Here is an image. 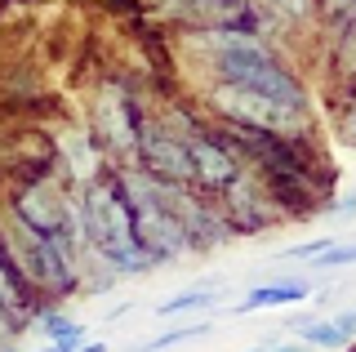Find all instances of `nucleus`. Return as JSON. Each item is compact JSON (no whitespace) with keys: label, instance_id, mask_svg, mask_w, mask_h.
<instances>
[{"label":"nucleus","instance_id":"20e7f679","mask_svg":"<svg viewBox=\"0 0 356 352\" xmlns=\"http://www.w3.org/2000/svg\"><path fill=\"white\" fill-rule=\"evenodd\" d=\"M138 157H143V170L161 183H187L192 188V157H187V138L170 134V129H156V125H143L138 129Z\"/></svg>","mask_w":356,"mask_h":352},{"label":"nucleus","instance_id":"ddd939ff","mask_svg":"<svg viewBox=\"0 0 356 352\" xmlns=\"http://www.w3.org/2000/svg\"><path fill=\"white\" fill-rule=\"evenodd\" d=\"M205 335V326H183V330H165L161 339H152L147 348H138V352H161V348H174V344H187V339H200Z\"/></svg>","mask_w":356,"mask_h":352},{"label":"nucleus","instance_id":"f257e3e1","mask_svg":"<svg viewBox=\"0 0 356 352\" xmlns=\"http://www.w3.org/2000/svg\"><path fill=\"white\" fill-rule=\"evenodd\" d=\"M85 232L89 246H94L98 263L111 272V277H129L147 263V250L138 241V227H134V205L120 183H94L85 192Z\"/></svg>","mask_w":356,"mask_h":352},{"label":"nucleus","instance_id":"4468645a","mask_svg":"<svg viewBox=\"0 0 356 352\" xmlns=\"http://www.w3.org/2000/svg\"><path fill=\"white\" fill-rule=\"evenodd\" d=\"M40 330L58 344V339H85V326H76V321H67V317H44Z\"/></svg>","mask_w":356,"mask_h":352},{"label":"nucleus","instance_id":"2eb2a0df","mask_svg":"<svg viewBox=\"0 0 356 352\" xmlns=\"http://www.w3.org/2000/svg\"><path fill=\"white\" fill-rule=\"evenodd\" d=\"M312 263H316V268H352L356 263V241L352 246H330L325 255H316Z\"/></svg>","mask_w":356,"mask_h":352},{"label":"nucleus","instance_id":"6ab92c4d","mask_svg":"<svg viewBox=\"0 0 356 352\" xmlns=\"http://www.w3.org/2000/svg\"><path fill=\"white\" fill-rule=\"evenodd\" d=\"M334 321H339V330H343V335H356V307H348V312H339V317H334Z\"/></svg>","mask_w":356,"mask_h":352},{"label":"nucleus","instance_id":"dca6fc26","mask_svg":"<svg viewBox=\"0 0 356 352\" xmlns=\"http://www.w3.org/2000/svg\"><path fill=\"white\" fill-rule=\"evenodd\" d=\"M339 63H343V76L356 81V23H348V36L339 40Z\"/></svg>","mask_w":356,"mask_h":352},{"label":"nucleus","instance_id":"f03ea898","mask_svg":"<svg viewBox=\"0 0 356 352\" xmlns=\"http://www.w3.org/2000/svg\"><path fill=\"white\" fill-rule=\"evenodd\" d=\"M129 196V205H134V227H138V241H143V250L156 259H174V255H183L187 250V227H183V218H178L170 210V201L161 196V188L152 183V174L143 179V174H134L129 183H120Z\"/></svg>","mask_w":356,"mask_h":352},{"label":"nucleus","instance_id":"a211bd4d","mask_svg":"<svg viewBox=\"0 0 356 352\" xmlns=\"http://www.w3.org/2000/svg\"><path fill=\"white\" fill-rule=\"evenodd\" d=\"M330 246H334V241H330V237H321V241H307V246H294V250H289L285 259H307V263H312L316 255H325Z\"/></svg>","mask_w":356,"mask_h":352},{"label":"nucleus","instance_id":"423d86ee","mask_svg":"<svg viewBox=\"0 0 356 352\" xmlns=\"http://www.w3.org/2000/svg\"><path fill=\"white\" fill-rule=\"evenodd\" d=\"M67 196L54 188V183H31L27 192L18 196V218L36 232H63L67 227Z\"/></svg>","mask_w":356,"mask_h":352},{"label":"nucleus","instance_id":"5701e85b","mask_svg":"<svg viewBox=\"0 0 356 352\" xmlns=\"http://www.w3.org/2000/svg\"><path fill=\"white\" fill-rule=\"evenodd\" d=\"M250 352H267V348H250Z\"/></svg>","mask_w":356,"mask_h":352},{"label":"nucleus","instance_id":"0eeeda50","mask_svg":"<svg viewBox=\"0 0 356 352\" xmlns=\"http://www.w3.org/2000/svg\"><path fill=\"white\" fill-rule=\"evenodd\" d=\"M98 129L111 152H138V116L129 112L120 90H103L98 98Z\"/></svg>","mask_w":356,"mask_h":352},{"label":"nucleus","instance_id":"f3484780","mask_svg":"<svg viewBox=\"0 0 356 352\" xmlns=\"http://www.w3.org/2000/svg\"><path fill=\"white\" fill-rule=\"evenodd\" d=\"M321 9H325V18H334V23H356V0H321Z\"/></svg>","mask_w":356,"mask_h":352},{"label":"nucleus","instance_id":"9d476101","mask_svg":"<svg viewBox=\"0 0 356 352\" xmlns=\"http://www.w3.org/2000/svg\"><path fill=\"white\" fill-rule=\"evenodd\" d=\"M218 299V290L214 285H200V290H187V294H174V299H165L156 312L161 317H174V312H192V307H205V303H214Z\"/></svg>","mask_w":356,"mask_h":352},{"label":"nucleus","instance_id":"6e6552de","mask_svg":"<svg viewBox=\"0 0 356 352\" xmlns=\"http://www.w3.org/2000/svg\"><path fill=\"white\" fill-rule=\"evenodd\" d=\"M307 281H272L263 290H250L236 303V312H263V307H285V303H303L307 299Z\"/></svg>","mask_w":356,"mask_h":352},{"label":"nucleus","instance_id":"39448f33","mask_svg":"<svg viewBox=\"0 0 356 352\" xmlns=\"http://www.w3.org/2000/svg\"><path fill=\"white\" fill-rule=\"evenodd\" d=\"M187 157H192V179L196 188H209V192H227L232 183L241 179L236 174V161L227 157V147L214 138H187Z\"/></svg>","mask_w":356,"mask_h":352},{"label":"nucleus","instance_id":"7ed1b4c3","mask_svg":"<svg viewBox=\"0 0 356 352\" xmlns=\"http://www.w3.org/2000/svg\"><path fill=\"white\" fill-rule=\"evenodd\" d=\"M209 107L218 116L236 120L241 129H259V134H289V129L303 125V112H307V107H289L281 98H267L259 90H245V85H232V81H218L209 90Z\"/></svg>","mask_w":356,"mask_h":352},{"label":"nucleus","instance_id":"1a4fd4ad","mask_svg":"<svg viewBox=\"0 0 356 352\" xmlns=\"http://www.w3.org/2000/svg\"><path fill=\"white\" fill-rule=\"evenodd\" d=\"M298 335H303V344H316V348H343L348 344V335L339 330V321H294Z\"/></svg>","mask_w":356,"mask_h":352},{"label":"nucleus","instance_id":"9b49d317","mask_svg":"<svg viewBox=\"0 0 356 352\" xmlns=\"http://www.w3.org/2000/svg\"><path fill=\"white\" fill-rule=\"evenodd\" d=\"M63 152H67V161H76V179H94V165H98V157L85 147V134H67L63 138Z\"/></svg>","mask_w":356,"mask_h":352},{"label":"nucleus","instance_id":"f8f14e48","mask_svg":"<svg viewBox=\"0 0 356 352\" xmlns=\"http://www.w3.org/2000/svg\"><path fill=\"white\" fill-rule=\"evenodd\" d=\"M0 303L9 307V312H18L22 307V290H18V268L0 255Z\"/></svg>","mask_w":356,"mask_h":352},{"label":"nucleus","instance_id":"aec40b11","mask_svg":"<svg viewBox=\"0 0 356 352\" xmlns=\"http://www.w3.org/2000/svg\"><path fill=\"white\" fill-rule=\"evenodd\" d=\"M312 0H281V9H289V14H307Z\"/></svg>","mask_w":356,"mask_h":352},{"label":"nucleus","instance_id":"412c9836","mask_svg":"<svg viewBox=\"0 0 356 352\" xmlns=\"http://www.w3.org/2000/svg\"><path fill=\"white\" fill-rule=\"evenodd\" d=\"M9 330H14V326H9V307H5V303H0V339H5V335H9Z\"/></svg>","mask_w":356,"mask_h":352},{"label":"nucleus","instance_id":"4be33fe9","mask_svg":"<svg viewBox=\"0 0 356 352\" xmlns=\"http://www.w3.org/2000/svg\"><path fill=\"white\" fill-rule=\"evenodd\" d=\"M267 352H303V344H285V348H267Z\"/></svg>","mask_w":356,"mask_h":352}]
</instances>
